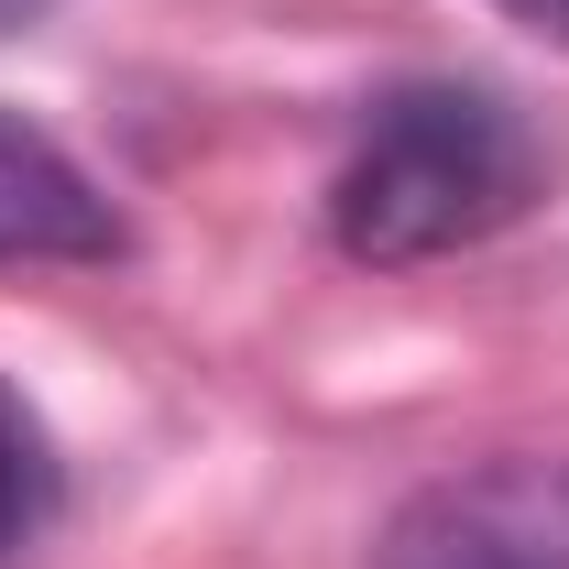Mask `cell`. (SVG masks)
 Masks as SVG:
<instances>
[{"mask_svg":"<svg viewBox=\"0 0 569 569\" xmlns=\"http://www.w3.org/2000/svg\"><path fill=\"white\" fill-rule=\"evenodd\" d=\"M121 252H132V230L99 198V176L44 121L0 110V274H22V263H121Z\"/></svg>","mask_w":569,"mask_h":569,"instance_id":"obj_3","label":"cell"},{"mask_svg":"<svg viewBox=\"0 0 569 569\" xmlns=\"http://www.w3.org/2000/svg\"><path fill=\"white\" fill-rule=\"evenodd\" d=\"M537 198H548V153L493 88L406 77L372 99L351 164L329 187V241L372 274H406V263H449L515 230Z\"/></svg>","mask_w":569,"mask_h":569,"instance_id":"obj_1","label":"cell"},{"mask_svg":"<svg viewBox=\"0 0 569 569\" xmlns=\"http://www.w3.org/2000/svg\"><path fill=\"white\" fill-rule=\"evenodd\" d=\"M493 11L515 22V33H537L548 56H569V0H493Z\"/></svg>","mask_w":569,"mask_h":569,"instance_id":"obj_5","label":"cell"},{"mask_svg":"<svg viewBox=\"0 0 569 569\" xmlns=\"http://www.w3.org/2000/svg\"><path fill=\"white\" fill-rule=\"evenodd\" d=\"M361 569H569V460L493 449L438 471L372 526Z\"/></svg>","mask_w":569,"mask_h":569,"instance_id":"obj_2","label":"cell"},{"mask_svg":"<svg viewBox=\"0 0 569 569\" xmlns=\"http://www.w3.org/2000/svg\"><path fill=\"white\" fill-rule=\"evenodd\" d=\"M56 515H67V460H56V427H44L11 383H0V559H22Z\"/></svg>","mask_w":569,"mask_h":569,"instance_id":"obj_4","label":"cell"}]
</instances>
